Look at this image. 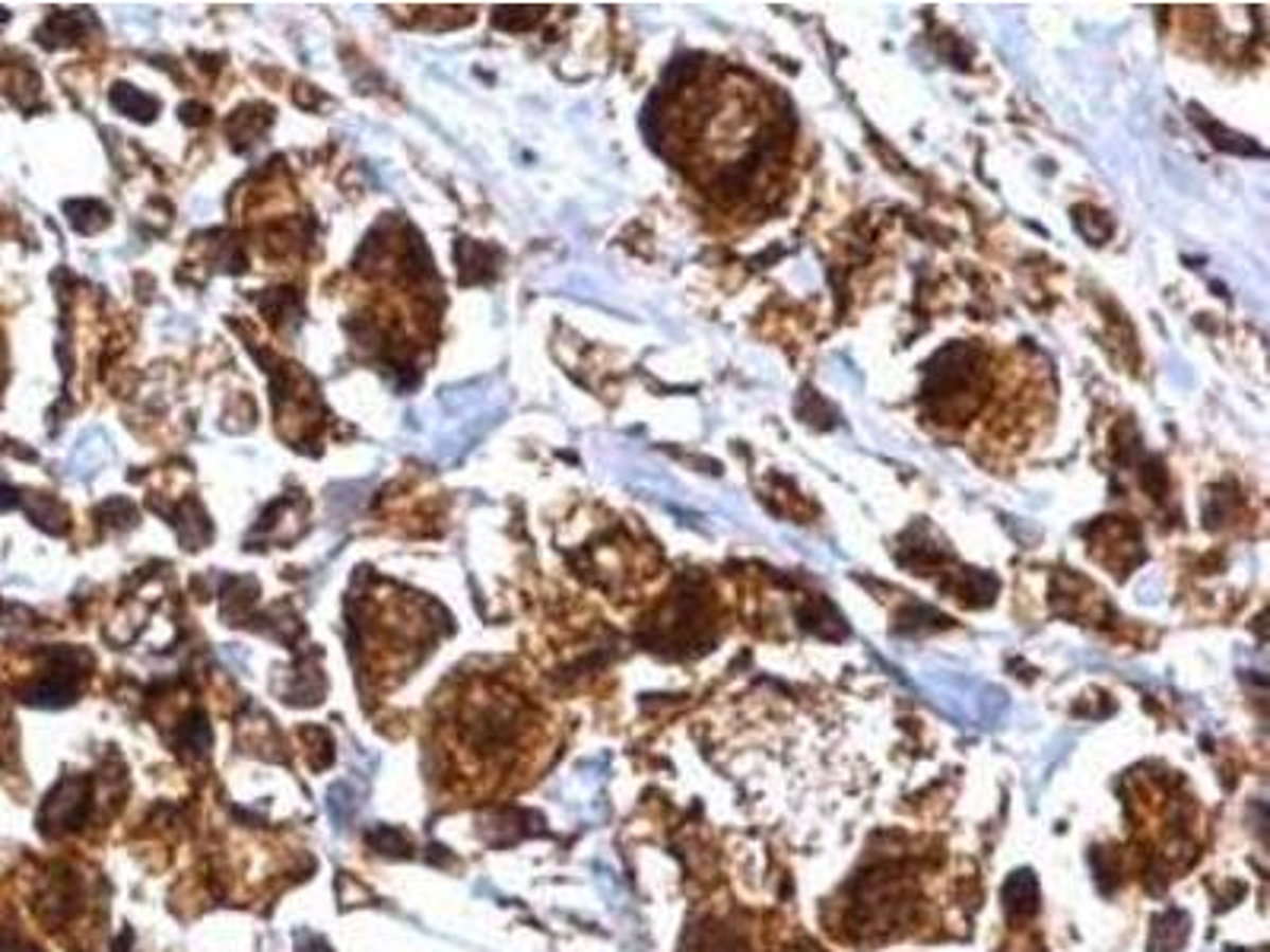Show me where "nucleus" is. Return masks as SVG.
<instances>
[{
	"instance_id": "obj_1",
	"label": "nucleus",
	"mask_w": 1270,
	"mask_h": 952,
	"mask_svg": "<svg viewBox=\"0 0 1270 952\" xmlns=\"http://www.w3.org/2000/svg\"><path fill=\"white\" fill-rule=\"evenodd\" d=\"M111 102H114L121 111H127L130 118H153V111H156V102L146 98V95H140V92H134L130 86H118L114 95H111Z\"/></svg>"
},
{
	"instance_id": "obj_2",
	"label": "nucleus",
	"mask_w": 1270,
	"mask_h": 952,
	"mask_svg": "<svg viewBox=\"0 0 1270 952\" xmlns=\"http://www.w3.org/2000/svg\"><path fill=\"white\" fill-rule=\"evenodd\" d=\"M13 505H16V492H13L10 486L0 483V511H6V508H13Z\"/></svg>"
},
{
	"instance_id": "obj_3",
	"label": "nucleus",
	"mask_w": 1270,
	"mask_h": 952,
	"mask_svg": "<svg viewBox=\"0 0 1270 952\" xmlns=\"http://www.w3.org/2000/svg\"><path fill=\"white\" fill-rule=\"evenodd\" d=\"M0 952H35V950H29V947L16 944V940H10V937H0Z\"/></svg>"
}]
</instances>
